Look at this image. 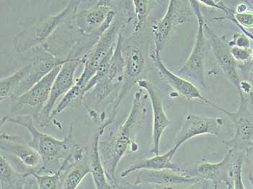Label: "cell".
Returning a JSON list of instances; mask_svg holds the SVG:
<instances>
[{"label": "cell", "mask_w": 253, "mask_h": 189, "mask_svg": "<svg viewBox=\"0 0 253 189\" xmlns=\"http://www.w3.org/2000/svg\"><path fill=\"white\" fill-rule=\"evenodd\" d=\"M31 51L32 57L29 62L31 65L29 76L18 87L12 97L24 94L31 87L49 75L56 67L61 66L65 62L73 59L68 56L66 57H57L43 45L34 48Z\"/></svg>", "instance_id": "12"}, {"label": "cell", "mask_w": 253, "mask_h": 189, "mask_svg": "<svg viewBox=\"0 0 253 189\" xmlns=\"http://www.w3.org/2000/svg\"><path fill=\"white\" fill-rule=\"evenodd\" d=\"M245 160V152L232 151L230 167V177L232 178V189H246L243 180V168Z\"/></svg>", "instance_id": "27"}, {"label": "cell", "mask_w": 253, "mask_h": 189, "mask_svg": "<svg viewBox=\"0 0 253 189\" xmlns=\"http://www.w3.org/2000/svg\"><path fill=\"white\" fill-rule=\"evenodd\" d=\"M29 173H20L14 169L1 154L0 156V189H24L29 181Z\"/></svg>", "instance_id": "23"}, {"label": "cell", "mask_w": 253, "mask_h": 189, "mask_svg": "<svg viewBox=\"0 0 253 189\" xmlns=\"http://www.w3.org/2000/svg\"><path fill=\"white\" fill-rule=\"evenodd\" d=\"M61 66L56 67L40 82L31 87L24 94L10 98V113L13 115H31L34 121H39L41 112L49 98L51 87Z\"/></svg>", "instance_id": "8"}, {"label": "cell", "mask_w": 253, "mask_h": 189, "mask_svg": "<svg viewBox=\"0 0 253 189\" xmlns=\"http://www.w3.org/2000/svg\"><path fill=\"white\" fill-rule=\"evenodd\" d=\"M245 160L249 162L251 166V173L249 174V181L253 189V142H251L245 150Z\"/></svg>", "instance_id": "33"}, {"label": "cell", "mask_w": 253, "mask_h": 189, "mask_svg": "<svg viewBox=\"0 0 253 189\" xmlns=\"http://www.w3.org/2000/svg\"><path fill=\"white\" fill-rule=\"evenodd\" d=\"M33 180H34V178H33L31 176H30L29 181H28L27 184H26L24 189H32Z\"/></svg>", "instance_id": "38"}, {"label": "cell", "mask_w": 253, "mask_h": 189, "mask_svg": "<svg viewBox=\"0 0 253 189\" xmlns=\"http://www.w3.org/2000/svg\"><path fill=\"white\" fill-rule=\"evenodd\" d=\"M200 4H204L206 7L215 9V10H221L224 12L226 15L229 16L232 12L233 9L226 6L224 1H216V0H205V1H198Z\"/></svg>", "instance_id": "31"}, {"label": "cell", "mask_w": 253, "mask_h": 189, "mask_svg": "<svg viewBox=\"0 0 253 189\" xmlns=\"http://www.w3.org/2000/svg\"><path fill=\"white\" fill-rule=\"evenodd\" d=\"M81 1H70L59 13L43 17L38 23L20 31L14 37L12 43L20 54L44 45L46 40L59 26L74 22L76 12Z\"/></svg>", "instance_id": "5"}, {"label": "cell", "mask_w": 253, "mask_h": 189, "mask_svg": "<svg viewBox=\"0 0 253 189\" xmlns=\"http://www.w3.org/2000/svg\"><path fill=\"white\" fill-rule=\"evenodd\" d=\"M194 13L189 1H169L165 15L161 19L155 20L151 25V34L154 48L162 53L167 46L169 38L179 26L190 23Z\"/></svg>", "instance_id": "9"}, {"label": "cell", "mask_w": 253, "mask_h": 189, "mask_svg": "<svg viewBox=\"0 0 253 189\" xmlns=\"http://www.w3.org/2000/svg\"><path fill=\"white\" fill-rule=\"evenodd\" d=\"M124 40L123 33H122L119 36L116 48L107 73L100 78L94 87L81 98V102L86 108L89 115L93 119L99 117L96 111L98 106L107 101L117 87L123 83L125 62L122 49Z\"/></svg>", "instance_id": "6"}, {"label": "cell", "mask_w": 253, "mask_h": 189, "mask_svg": "<svg viewBox=\"0 0 253 189\" xmlns=\"http://www.w3.org/2000/svg\"><path fill=\"white\" fill-rule=\"evenodd\" d=\"M234 24L236 25V26H237V27L239 28V29H240V31H242V32L244 33V34H246L247 36H248V37H249L250 38H251V40H253V34L252 33L250 32L248 30L244 29L243 27H242V26H240V25L236 24V23H234Z\"/></svg>", "instance_id": "36"}, {"label": "cell", "mask_w": 253, "mask_h": 189, "mask_svg": "<svg viewBox=\"0 0 253 189\" xmlns=\"http://www.w3.org/2000/svg\"><path fill=\"white\" fill-rule=\"evenodd\" d=\"M198 179L199 178L192 177L185 173L173 170H143L139 171L135 182L132 184L135 185L147 184L167 188H174L179 186L191 184Z\"/></svg>", "instance_id": "20"}, {"label": "cell", "mask_w": 253, "mask_h": 189, "mask_svg": "<svg viewBox=\"0 0 253 189\" xmlns=\"http://www.w3.org/2000/svg\"><path fill=\"white\" fill-rule=\"evenodd\" d=\"M252 57H253V48L252 49Z\"/></svg>", "instance_id": "41"}, {"label": "cell", "mask_w": 253, "mask_h": 189, "mask_svg": "<svg viewBox=\"0 0 253 189\" xmlns=\"http://www.w3.org/2000/svg\"><path fill=\"white\" fill-rule=\"evenodd\" d=\"M148 45L139 43L132 36L126 42L124 40L122 49L125 62L123 83L114 101L109 117L98 129L101 132L104 133L107 126L113 122L120 105L134 86L137 85L141 79H146L145 76L148 73Z\"/></svg>", "instance_id": "3"}, {"label": "cell", "mask_w": 253, "mask_h": 189, "mask_svg": "<svg viewBox=\"0 0 253 189\" xmlns=\"http://www.w3.org/2000/svg\"><path fill=\"white\" fill-rule=\"evenodd\" d=\"M189 2L198 20V31L191 53L183 66L178 70L177 75L190 81L198 88L206 90L208 85L206 78V64L208 48H210L205 34L206 20L199 1H189Z\"/></svg>", "instance_id": "7"}, {"label": "cell", "mask_w": 253, "mask_h": 189, "mask_svg": "<svg viewBox=\"0 0 253 189\" xmlns=\"http://www.w3.org/2000/svg\"><path fill=\"white\" fill-rule=\"evenodd\" d=\"M129 23L126 5L121 15H117L109 29L100 37L96 44L83 57L84 70L76 79L73 89L82 98V92L89 81L97 73L98 68L108 58L112 57L116 48L117 40Z\"/></svg>", "instance_id": "4"}, {"label": "cell", "mask_w": 253, "mask_h": 189, "mask_svg": "<svg viewBox=\"0 0 253 189\" xmlns=\"http://www.w3.org/2000/svg\"><path fill=\"white\" fill-rule=\"evenodd\" d=\"M141 90L148 95L153 113L152 139L150 151L155 155L160 154V144L162 135L171 124V121L165 113L160 90L148 79H143L137 82Z\"/></svg>", "instance_id": "16"}, {"label": "cell", "mask_w": 253, "mask_h": 189, "mask_svg": "<svg viewBox=\"0 0 253 189\" xmlns=\"http://www.w3.org/2000/svg\"><path fill=\"white\" fill-rule=\"evenodd\" d=\"M209 181L203 179H198L195 182L187 185L179 186V187H174L171 189H209Z\"/></svg>", "instance_id": "32"}, {"label": "cell", "mask_w": 253, "mask_h": 189, "mask_svg": "<svg viewBox=\"0 0 253 189\" xmlns=\"http://www.w3.org/2000/svg\"><path fill=\"white\" fill-rule=\"evenodd\" d=\"M118 187L122 189H171V188H167V187H157V186L147 185V184H131V183H126L125 184L118 185Z\"/></svg>", "instance_id": "34"}, {"label": "cell", "mask_w": 253, "mask_h": 189, "mask_svg": "<svg viewBox=\"0 0 253 189\" xmlns=\"http://www.w3.org/2000/svg\"><path fill=\"white\" fill-rule=\"evenodd\" d=\"M31 65L29 63L18 71L0 80V101L12 98L20 85L26 80L31 72Z\"/></svg>", "instance_id": "25"}, {"label": "cell", "mask_w": 253, "mask_h": 189, "mask_svg": "<svg viewBox=\"0 0 253 189\" xmlns=\"http://www.w3.org/2000/svg\"><path fill=\"white\" fill-rule=\"evenodd\" d=\"M230 52L236 62L249 63L253 59L252 49L238 47L230 48Z\"/></svg>", "instance_id": "30"}, {"label": "cell", "mask_w": 253, "mask_h": 189, "mask_svg": "<svg viewBox=\"0 0 253 189\" xmlns=\"http://www.w3.org/2000/svg\"><path fill=\"white\" fill-rule=\"evenodd\" d=\"M1 151L16 157L31 172L37 171L42 166V159L38 152L21 137L3 132L0 139Z\"/></svg>", "instance_id": "19"}, {"label": "cell", "mask_w": 253, "mask_h": 189, "mask_svg": "<svg viewBox=\"0 0 253 189\" xmlns=\"http://www.w3.org/2000/svg\"><path fill=\"white\" fill-rule=\"evenodd\" d=\"M251 38L244 33H235L233 34L232 40L227 41V44L229 48H251Z\"/></svg>", "instance_id": "29"}, {"label": "cell", "mask_w": 253, "mask_h": 189, "mask_svg": "<svg viewBox=\"0 0 253 189\" xmlns=\"http://www.w3.org/2000/svg\"><path fill=\"white\" fill-rule=\"evenodd\" d=\"M204 31L209 48L213 52L220 70L239 91L241 81L239 67L231 54L230 48L228 46L226 38L224 36H218L206 21L204 23Z\"/></svg>", "instance_id": "14"}, {"label": "cell", "mask_w": 253, "mask_h": 189, "mask_svg": "<svg viewBox=\"0 0 253 189\" xmlns=\"http://www.w3.org/2000/svg\"><path fill=\"white\" fill-rule=\"evenodd\" d=\"M213 189H218V186H214Z\"/></svg>", "instance_id": "40"}, {"label": "cell", "mask_w": 253, "mask_h": 189, "mask_svg": "<svg viewBox=\"0 0 253 189\" xmlns=\"http://www.w3.org/2000/svg\"><path fill=\"white\" fill-rule=\"evenodd\" d=\"M238 109L230 112L213 103V107L226 114L234 126V136L230 140H222L227 151L245 152V148L253 142V113L250 109L249 101L240 100Z\"/></svg>", "instance_id": "11"}, {"label": "cell", "mask_w": 253, "mask_h": 189, "mask_svg": "<svg viewBox=\"0 0 253 189\" xmlns=\"http://www.w3.org/2000/svg\"><path fill=\"white\" fill-rule=\"evenodd\" d=\"M248 80L250 81L253 85V65L248 72Z\"/></svg>", "instance_id": "37"}, {"label": "cell", "mask_w": 253, "mask_h": 189, "mask_svg": "<svg viewBox=\"0 0 253 189\" xmlns=\"http://www.w3.org/2000/svg\"><path fill=\"white\" fill-rule=\"evenodd\" d=\"M81 65H83V58H73L61 67L53 82L49 100L39 115L38 123L42 127L47 125L48 119L54 111L57 100L62 95L65 96L76 84L75 73Z\"/></svg>", "instance_id": "15"}, {"label": "cell", "mask_w": 253, "mask_h": 189, "mask_svg": "<svg viewBox=\"0 0 253 189\" xmlns=\"http://www.w3.org/2000/svg\"><path fill=\"white\" fill-rule=\"evenodd\" d=\"M223 20H229L236 24L240 25L245 29H253V11L248 10L243 13L232 12L229 16L221 17V18H215L211 20V21H223Z\"/></svg>", "instance_id": "28"}, {"label": "cell", "mask_w": 253, "mask_h": 189, "mask_svg": "<svg viewBox=\"0 0 253 189\" xmlns=\"http://www.w3.org/2000/svg\"><path fill=\"white\" fill-rule=\"evenodd\" d=\"M12 123L24 127L31 135L28 142L42 159V166L37 172L41 174L54 173L58 170L62 162L76 147L73 140V123L70 125V132L63 140H58L52 136L39 131L34 119L31 115H6L1 119V126L5 123Z\"/></svg>", "instance_id": "2"}, {"label": "cell", "mask_w": 253, "mask_h": 189, "mask_svg": "<svg viewBox=\"0 0 253 189\" xmlns=\"http://www.w3.org/2000/svg\"><path fill=\"white\" fill-rule=\"evenodd\" d=\"M232 151H227L224 158L218 162H198L187 168V173L192 177L200 178L219 186L224 183L226 189H232L230 167Z\"/></svg>", "instance_id": "18"}, {"label": "cell", "mask_w": 253, "mask_h": 189, "mask_svg": "<svg viewBox=\"0 0 253 189\" xmlns=\"http://www.w3.org/2000/svg\"><path fill=\"white\" fill-rule=\"evenodd\" d=\"M224 123L221 117L189 114L174 137L173 148L178 151L186 142L198 136L211 135L220 139L221 129Z\"/></svg>", "instance_id": "13"}, {"label": "cell", "mask_w": 253, "mask_h": 189, "mask_svg": "<svg viewBox=\"0 0 253 189\" xmlns=\"http://www.w3.org/2000/svg\"><path fill=\"white\" fill-rule=\"evenodd\" d=\"M111 3V1H98L91 7L78 10L74 23L78 32L85 37L99 38L117 16V10Z\"/></svg>", "instance_id": "10"}, {"label": "cell", "mask_w": 253, "mask_h": 189, "mask_svg": "<svg viewBox=\"0 0 253 189\" xmlns=\"http://www.w3.org/2000/svg\"><path fill=\"white\" fill-rule=\"evenodd\" d=\"M150 58L157 70L161 79H163L171 88L174 89L178 95L188 101L200 100L204 104L213 106V103L204 98L201 94L200 89L194 84L170 71L162 61L160 53L154 49V48L150 51Z\"/></svg>", "instance_id": "17"}, {"label": "cell", "mask_w": 253, "mask_h": 189, "mask_svg": "<svg viewBox=\"0 0 253 189\" xmlns=\"http://www.w3.org/2000/svg\"><path fill=\"white\" fill-rule=\"evenodd\" d=\"M148 99V94L143 93V90L135 92L130 111L125 122L115 132H111L107 140L100 141L101 162L108 180L112 185L117 184L115 176L117 168L126 151L129 149L136 151L138 149L136 137L146 120Z\"/></svg>", "instance_id": "1"}, {"label": "cell", "mask_w": 253, "mask_h": 189, "mask_svg": "<svg viewBox=\"0 0 253 189\" xmlns=\"http://www.w3.org/2000/svg\"><path fill=\"white\" fill-rule=\"evenodd\" d=\"M250 7H251V4H249L248 1H243V2L237 4L235 10H234V12H237V13H243V12H247V11L249 10Z\"/></svg>", "instance_id": "35"}, {"label": "cell", "mask_w": 253, "mask_h": 189, "mask_svg": "<svg viewBox=\"0 0 253 189\" xmlns=\"http://www.w3.org/2000/svg\"><path fill=\"white\" fill-rule=\"evenodd\" d=\"M154 1L147 0H133L130 1L132 11L127 8L129 23H133L134 37H137L146 27L150 14L152 10V3Z\"/></svg>", "instance_id": "24"}, {"label": "cell", "mask_w": 253, "mask_h": 189, "mask_svg": "<svg viewBox=\"0 0 253 189\" xmlns=\"http://www.w3.org/2000/svg\"><path fill=\"white\" fill-rule=\"evenodd\" d=\"M84 160L68 170L64 179L62 189H77L83 180L90 174V164Z\"/></svg>", "instance_id": "26"}, {"label": "cell", "mask_w": 253, "mask_h": 189, "mask_svg": "<svg viewBox=\"0 0 253 189\" xmlns=\"http://www.w3.org/2000/svg\"><path fill=\"white\" fill-rule=\"evenodd\" d=\"M114 189H120V187H118V184H117V185H116V187H115V188H114Z\"/></svg>", "instance_id": "39"}, {"label": "cell", "mask_w": 253, "mask_h": 189, "mask_svg": "<svg viewBox=\"0 0 253 189\" xmlns=\"http://www.w3.org/2000/svg\"><path fill=\"white\" fill-rule=\"evenodd\" d=\"M177 151L174 148L165 152V154L154 155L150 158H145L143 160L135 161L132 165H129L126 169L123 170L121 173V177L125 179L134 172L140 170H169L173 171L179 172V173H187V168L183 167L178 166L174 162L172 159ZM189 176V175H188Z\"/></svg>", "instance_id": "21"}, {"label": "cell", "mask_w": 253, "mask_h": 189, "mask_svg": "<svg viewBox=\"0 0 253 189\" xmlns=\"http://www.w3.org/2000/svg\"><path fill=\"white\" fill-rule=\"evenodd\" d=\"M102 135L99 131L95 134L92 142L91 155H90V174L93 178L96 189H114L116 186L112 185L106 174L105 170L101 162L99 152L100 137Z\"/></svg>", "instance_id": "22"}]
</instances>
